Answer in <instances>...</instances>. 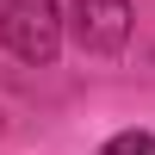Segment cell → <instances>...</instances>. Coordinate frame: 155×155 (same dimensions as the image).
<instances>
[{"instance_id":"1","label":"cell","mask_w":155,"mask_h":155,"mask_svg":"<svg viewBox=\"0 0 155 155\" xmlns=\"http://www.w3.org/2000/svg\"><path fill=\"white\" fill-rule=\"evenodd\" d=\"M62 25L68 19L56 12V0H6L0 6V44L31 68H50L62 50Z\"/></svg>"},{"instance_id":"2","label":"cell","mask_w":155,"mask_h":155,"mask_svg":"<svg viewBox=\"0 0 155 155\" xmlns=\"http://www.w3.org/2000/svg\"><path fill=\"white\" fill-rule=\"evenodd\" d=\"M130 0H74L68 12V31L74 44L87 50V56H118L124 44H130Z\"/></svg>"},{"instance_id":"3","label":"cell","mask_w":155,"mask_h":155,"mask_svg":"<svg viewBox=\"0 0 155 155\" xmlns=\"http://www.w3.org/2000/svg\"><path fill=\"white\" fill-rule=\"evenodd\" d=\"M99 155H155V137H149V130H118Z\"/></svg>"}]
</instances>
